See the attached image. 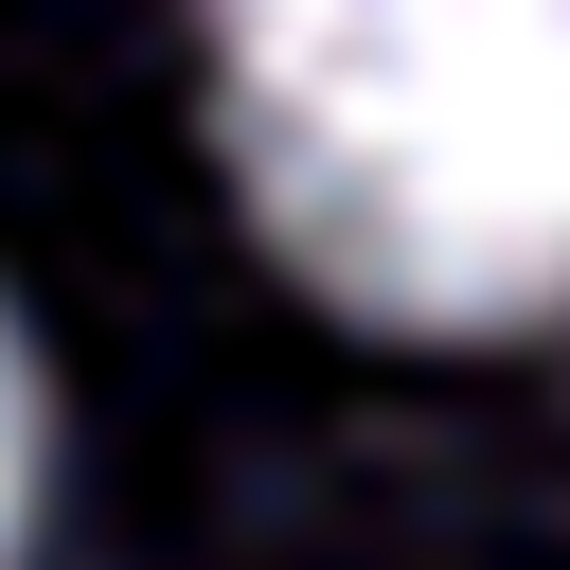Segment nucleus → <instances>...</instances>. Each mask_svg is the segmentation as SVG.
Listing matches in <instances>:
<instances>
[{"label": "nucleus", "instance_id": "nucleus-1", "mask_svg": "<svg viewBox=\"0 0 570 570\" xmlns=\"http://www.w3.org/2000/svg\"><path fill=\"white\" fill-rule=\"evenodd\" d=\"M214 125L321 303L570 321V0H214Z\"/></svg>", "mask_w": 570, "mask_h": 570}, {"label": "nucleus", "instance_id": "nucleus-2", "mask_svg": "<svg viewBox=\"0 0 570 570\" xmlns=\"http://www.w3.org/2000/svg\"><path fill=\"white\" fill-rule=\"evenodd\" d=\"M36 463H53V410H36V356H18V321H0V570H18V534H36Z\"/></svg>", "mask_w": 570, "mask_h": 570}]
</instances>
